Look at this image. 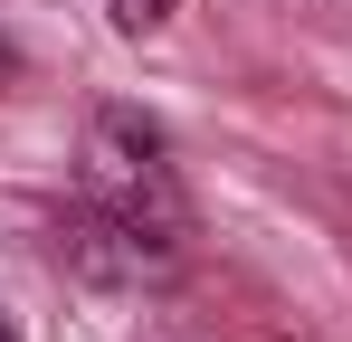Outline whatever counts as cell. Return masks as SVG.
I'll list each match as a JSON object with an SVG mask.
<instances>
[{
	"instance_id": "2",
	"label": "cell",
	"mask_w": 352,
	"mask_h": 342,
	"mask_svg": "<svg viewBox=\"0 0 352 342\" xmlns=\"http://www.w3.org/2000/svg\"><path fill=\"white\" fill-rule=\"evenodd\" d=\"M172 10H181V0H115V29H133V38H143V29H162Z\"/></svg>"
},
{
	"instance_id": "3",
	"label": "cell",
	"mask_w": 352,
	"mask_h": 342,
	"mask_svg": "<svg viewBox=\"0 0 352 342\" xmlns=\"http://www.w3.org/2000/svg\"><path fill=\"white\" fill-rule=\"evenodd\" d=\"M0 76H10V48H0Z\"/></svg>"
},
{
	"instance_id": "4",
	"label": "cell",
	"mask_w": 352,
	"mask_h": 342,
	"mask_svg": "<svg viewBox=\"0 0 352 342\" xmlns=\"http://www.w3.org/2000/svg\"><path fill=\"white\" fill-rule=\"evenodd\" d=\"M0 342H19V333H10V323H0Z\"/></svg>"
},
{
	"instance_id": "1",
	"label": "cell",
	"mask_w": 352,
	"mask_h": 342,
	"mask_svg": "<svg viewBox=\"0 0 352 342\" xmlns=\"http://www.w3.org/2000/svg\"><path fill=\"white\" fill-rule=\"evenodd\" d=\"M86 162H96V209L115 238H153V247H172L181 238V190H172V162H162V133L153 124H133V114H105L96 124V143H86Z\"/></svg>"
}]
</instances>
